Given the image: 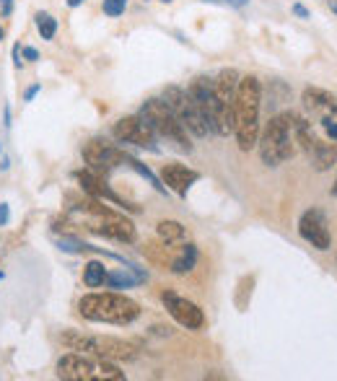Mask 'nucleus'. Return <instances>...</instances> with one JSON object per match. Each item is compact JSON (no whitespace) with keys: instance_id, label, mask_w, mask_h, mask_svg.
<instances>
[{"instance_id":"f257e3e1","label":"nucleus","mask_w":337,"mask_h":381,"mask_svg":"<svg viewBox=\"0 0 337 381\" xmlns=\"http://www.w3.org/2000/svg\"><path fill=\"white\" fill-rule=\"evenodd\" d=\"M260 104H262V86L255 75L239 78L237 99H234V135L239 151H252L260 140Z\"/></svg>"},{"instance_id":"f03ea898","label":"nucleus","mask_w":337,"mask_h":381,"mask_svg":"<svg viewBox=\"0 0 337 381\" xmlns=\"http://www.w3.org/2000/svg\"><path fill=\"white\" fill-rule=\"evenodd\" d=\"M78 314L99 324H133L140 317V306L119 293H89L78 301Z\"/></svg>"},{"instance_id":"7ed1b4c3","label":"nucleus","mask_w":337,"mask_h":381,"mask_svg":"<svg viewBox=\"0 0 337 381\" xmlns=\"http://www.w3.org/2000/svg\"><path fill=\"white\" fill-rule=\"evenodd\" d=\"M257 145H260L262 163H267V166H280L283 161L293 158V156H296V143H293V112H280V114L270 117V122L264 125Z\"/></svg>"},{"instance_id":"20e7f679","label":"nucleus","mask_w":337,"mask_h":381,"mask_svg":"<svg viewBox=\"0 0 337 381\" xmlns=\"http://www.w3.org/2000/svg\"><path fill=\"white\" fill-rule=\"evenodd\" d=\"M57 376L65 381H122L125 371L99 355H83V353H68L57 361Z\"/></svg>"},{"instance_id":"39448f33","label":"nucleus","mask_w":337,"mask_h":381,"mask_svg":"<svg viewBox=\"0 0 337 381\" xmlns=\"http://www.w3.org/2000/svg\"><path fill=\"white\" fill-rule=\"evenodd\" d=\"M68 350H83V353L99 355L107 361H133L137 355V345L119 340V337H101V335H83L75 329H68L60 335Z\"/></svg>"},{"instance_id":"423d86ee","label":"nucleus","mask_w":337,"mask_h":381,"mask_svg":"<svg viewBox=\"0 0 337 381\" xmlns=\"http://www.w3.org/2000/svg\"><path fill=\"white\" fill-rule=\"evenodd\" d=\"M86 210H89V221H86V226L89 231L99 236H107V239H114L119 244H133L135 241V226H133V221L125 216H119L114 210H110L107 205H101V200H91V202H86Z\"/></svg>"},{"instance_id":"0eeeda50","label":"nucleus","mask_w":337,"mask_h":381,"mask_svg":"<svg viewBox=\"0 0 337 381\" xmlns=\"http://www.w3.org/2000/svg\"><path fill=\"white\" fill-rule=\"evenodd\" d=\"M140 114L148 119V125L153 127V133L158 137L172 140L179 151H187V154L192 151L190 140H187V130H184V125L177 119V114H174L172 109L166 107L164 99H148L140 107Z\"/></svg>"},{"instance_id":"6e6552de","label":"nucleus","mask_w":337,"mask_h":381,"mask_svg":"<svg viewBox=\"0 0 337 381\" xmlns=\"http://www.w3.org/2000/svg\"><path fill=\"white\" fill-rule=\"evenodd\" d=\"M239 75L234 68H223V70L213 78V89H216V99H218V114L213 122V133L226 137L234 133V99H237Z\"/></svg>"},{"instance_id":"1a4fd4ad","label":"nucleus","mask_w":337,"mask_h":381,"mask_svg":"<svg viewBox=\"0 0 337 381\" xmlns=\"http://www.w3.org/2000/svg\"><path fill=\"white\" fill-rule=\"evenodd\" d=\"M164 101H166V107L177 114V119L182 122L187 133H192L195 137L210 135L208 122H205V117L200 114L197 104L192 101L190 91L179 89V86H166V89H164Z\"/></svg>"},{"instance_id":"9d476101","label":"nucleus","mask_w":337,"mask_h":381,"mask_svg":"<svg viewBox=\"0 0 337 381\" xmlns=\"http://www.w3.org/2000/svg\"><path fill=\"white\" fill-rule=\"evenodd\" d=\"M114 137L119 143H130V145H137V148H148L158 154V145H156V133L153 127L148 125V119L143 114H133V117H122L114 122Z\"/></svg>"},{"instance_id":"9b49d317","label":"nucleus","mask_w":337,"mask_h":381,"mask_svg":"<svg viewBox=\"0 0 337 381\" xmlns=\"http://www.w3.org/2000/svg\"><path fill=\"white\" fill-rule=\"evenodd\" d=\"M164 301L166 311L172 314V319L177 324L187 327V329H200L205 324V314H202V308L190 299H182V296H177L174 290H164Z\"/></svg>"},{"instance_id":"f8f14e48","label":"nucleus","mask_w":337,"mask_h":381,"mask_svg":"<svg viewBox=\"0 0 337 381\" xmlns=\"http://www.w3.org/2000/svg\"><path fill=\"white\" fill-rule=\"evenodd\" d=\"M83 161L91 166L93 172H110L119 163H125V151H119L114 145H110L107 140L93 137L83 145Z\"/></svg>"},{"instance_id":"ddd939ff","label":"nucleus","mask_w":337,"mask_h":381,"mask_svg":"<svg viewBox=\"0 0 337 381\" xmlns=\"http://www.w3.org/2000/svg\"><path fill=\"white\" fill-rule=\"evenodd\" d=\"M299 234L304 241H309L311 246H317L319 252L329 249V231H327V218L317 208L306 210L299 218Z\"/></svg>"},{"instance_id":"4468645a","label":"nucleus","mask_w":337,"mask_h":381,"mask_svg":"<svg viewBox=\"0 0 337 381\" xmlns=\"http://www.w3.org/2000/svg\"><path fill=\"white\" fill-rule=\"evenodd\" d=\"M190 96L192 101L197 104V109H200V114L205 117V122H208L210 133H213V122H216V114H218V99H216V89H213V78H205V75H200V78H195V81L190 83Z\"/></svg>"},{"instance_id":"2eb2a0df","label":"nucleus","mask_w":337,"mask_h":381,"mask_svg":"<svg viewBox=\"0 0 337 381\" xmlns=\"http://www.w3.org/2000/svg\"><path fill=\"white\" fill-rule=\"evenodd\" d=\"M75 181L83 187V192H89L93 200H110L112 205H117V208L122 210H130V213H137V205H130L128 200H122L119 195H114V192L104 184V181L96 177V174L91 172H75Z\"/></svg>"},{"instance_id":"dca6fc26","label":"nucleus","mask_w":337,"mask_h":381,"mask_svg":"<svg viewBox=\"0 0 337 381\" xmlns=\"http://www.w3.org/2000/svg\"><path fill=\"white\" fill-rule=\"evenodd\" d=\"M200 179V174L184 166V163H164V172H161V181H164L169 190H174L179 197H187V192L195 181Z\"/></svg>"},{"instance_id":"f3484780","label":"nucleus","mask_w":337,"mask_h":381,"mask_svg":"<svg viewBox=\"0 0 337 381\" xmlns=\"http://www.w3.org/2000/svg\"><path fill=\"white\" fill-rule=\"evenodd\" d=\"M304 107L319 119H337V96L324 89H304Z\"/></svg>"},{"instance_id":"a211bd4d","label":"nucleus","mask_w":337,"mask_h":381,"mask_svg":"<svg viewBox=\"0 0 337 381\" xmlns=\"http://www.w3.org/2000/svg\"><path fill=\"white\" fill-rule=\"evenodd\" d=\"M309 156L314 158V169H317V172H327V169H332L337 161V145L317 140L314 148L309 151Z\"/></svg>"},{"instance_id":"6ab92c4d","label":"nucleus","mask_w":337,"mask_h":381,"mask_svg":"<svg viewBox=\"0 0 337 381\" xmlns=\"http://www.w3.org/2000/svg\"><path fill=\"white\" fill-rule=\"evenodd\" d=\"M195 264H197V246H195V244H184L179 252L174 254V260H172V264H169V270H172L174 275H184V272H190Z\"/></svg>"},{"instance_id":"aec40b11","label":"nucleus","mask_w":337,"mask_h":381,"mask_svg":"<svg viewBox=\"0 0 337 381\" xmlns=\"http://www.w3.org/2000/svg\"><path fill=\"white\" fill-rule=\"evenodd\" d=\"M293 143H296V148L306 151V154H309L311 148H314V143H317V137L311 133V125L304 117H299V114H293Z\"/></svg>"},{"instance_id":"412c9836","label":"nucleus","mask_w":337,"mask_h":381,"mask_svg":"<svg viewBox=\"0 0 337 381\" xmlns=\"http://www.w3.org/2000/svg\"><path fill=\"white\" fill-rule=\"evenodd\" d=\"M156 234H158V239L166 241V244H182L184 241V226L179 221H158Z\"/></svg>"},{"instance_id":"4be33fe9","label":"nucleus","mask_w":337,"mask_h":381,"mask_svg":"<svg viewBox=\"0 0 337 381\" xmlns=\"http://www.w3.org/2000/svg\"><path fill=\"white\" fill-rule=\"evenodd\" d=\"M146 257L151 260L153 264H164V267H169L174 260V246L172 244H166V241H161V244H146Z\"/></svg>"},{"instance_id":"5701e85b","label":"nucleus","mask_w":337,"mask_h":381,"mask_svg":"<svg viewBox=\"0 0 337 381\" xmlns=\"http://www.w3.org/2000/svg\"><path fill=\"white\" fill-rule=\"evenodd\" d=\"M104 281H107V267H104V262L91 260V262L83 267V283H86L89 288H99V285H104Z\"/></svg>"},{"instance_id":"b1692460","label":"nucleus","mask_w":337,"mask_h":381,"mask_svg":"<svg viewBox=\"0 0 337 381\" xmlns=\"http://www.w3.org/2000/svg\"><path fill=\"white\" fill-rule=\"evenodd\" d=\"M125 163H128V166H133V169H135L137 174H140V177H143V179H148L151 181V184H153L156 190L158 192H166V187L164 184H161V181H158V177H156L153 172H151V169H148V166H143V163L137 161V158H133V156H128L125 154Z\"/></svg>"},{"instance_id":"393cba45","label":"nucleus","mask_w":337,"mask_h":381,"mask_svg":"<svg viewBox=\"0 0 337 381\" xmlns=\"http://www.w3.org/2000/svg\"><path fill=\"white\" fill-rule=\"evenodd\" d=\"M37 31L42 34V39H55L57 21L50 13H37Z\"/></svg>"},{"instance_id":"a878e982","label":"nucleus","mask_w":337,"mask_h":381,"mask_svg":"<svg viewBox=\"0 0 337 381\" xmlns=\"http://www.w3.org/2000/svg\"><path fill=\"white\" fill-rule=\"evenodd\" d=\"M104 13L110 18H117V16H122L125 13V8H128V0H104Z\"/></svg>"},{"instance_id":"bb28decb","label":"nucleus","mask_w":337,"mask_h":381,"mask_svg":"<svg viewBox=\"0 0 337 381\" xmlns=\"http://www.w3.org/2000/svg\"><path fill=\"white\" fill-rule=\"evenodd\" d=\"M322 127H324L327 137H332V143H335L337 140V119H322Z\"/></svg>"},{"instance_id":"cd10ccee","label":"nucleus","mask_w":337,"mask_h":381,"mask_svg":"<svg viewBox=\"0 0 337 381\" xmlns=\"http://www.w3.org/2000/svg\"><path fill=\"white\" fill-rule=\"evenodd\" d=\"M21 54L27 57L29 63H37V60H39V52L34 50V47H21Z\"/></svg>"},{"instance_id":"c85d7f7f","label":"nucleus","mask_w":337,"mask_h":381,"mask_svg":"<svg viewBox=\"0 0 337 381\" xmlns=\"http://www.w3.org/2000/svg\"><path fill=\"white\" fill-rule=\"evenodd\" d=\"M13 13V0H0V16L8 18Z\"/></svg>"},{"instance_id":"c756f323","label":"nucleus","mask_w":337,"mask_h":381,"mask_svg":"<svg viewBox=\"0 0 337 381\" xmlns=\"http://www.w3.org/2000/svg\"><path fill=\"white\" fill-rule=\"evenodd\" d=\"M10 221V210H8V205L6 202H0V226H6Z\"/></svg>"},{"instance_id":"7c9ffc66","label":"nucleus","mask_w":337,"mask_h":381,"mask_svg":"<svg viewBox=\"0 0 337 381\" xmlns=\"http://www.w3.org/2000/svg\"><path fill=\"white\" fill-rule=\"evenodd\" d=\"M39 91H42V86H39V83H34V86H29L27 94H24V101H31V99H34V96L39 94Z\"/></svg>"},{"instance_id":"2f4dec72","label":"nucleus","mask_w":337,"mask_h":381,"mask_svg":"<svg viewBox=\"0 0 337 381\" xmlns=\"http://www.w3.org/2000/svg\"><path fill=\"white\" fill-rule=\"evenodd\" d=\"M293 13H296V16H299V18H309V10L304 8L301 3H296V6H293Z\"/></svg>"},{"instance_id":"473e14b6","label":"nucleus","mask_w":337,"mask_h":381,"mask_svg":"<svg viewBox=\"0 0 337 381\" xmlns=\"http://www.w3.org/2000/svg\"><path fill=\"white\" fill-rule=\"evenodd\" d=\"M13 60H16V68H21V45L13 47Z\"/></svg>"},{"instance_id":"72a5a7b5","label":"nucleus","mask_w":337,"mask_h":381,"mask_svg":"<svg viewBox=\"0 0 337 381\" xmlns=\"http://www.w3.org/2000/svg\"><path fill=\"white\" fill-rule=\"evenodd\" d=\"M226 3H228V6H234V8H244L249 0H226Z\"/></svg>"},{"instance_id":"f704fd0d","label":"nucleus","mask_w":337,"mask_h":381,"mask_svg":"<svg viewBox=\"0 0 337 381\" xmlns=\"http://www.w3.org/2000/svg\"><path fill=\"white\" fill-rule=\"evenodd\" d=\"M81 3H86V0H68V6H70V8H78Z\"/></svg>"},{"instance_id":"c9c22d12","label":"nucleus","mask_w":337,"mask_h":381,"mask_svg":"<svg viewBox=\"0 0 337 381\" xmlns=\"http://www.w3.org/2000/svg\"><path fill=\"white\" fill-rule=\"evenodd\" d=\"M332 195L337 197V179H335V184H332Z\"/></svg>"},{"instance_id":"e433bc0d","label":"nucleus","mask_w":337,"mask_h":381,"mask_svg":"<svg viewBox=\"0 0 337 381\" xmlns=\"http://www.w3.org/2000/svg\"><path fill=\"white\" fill-rule=\"evenodd\" d=\"M3 36H6V31H3V29H0V42H3Z\"/></svg>"},{"instance_id":"4c0bfd02","label":"nucleus","mask_w":337,"mask_h":381,"mask_svg":"<svg viewBox=\"0 0 337 381\" xmlns=\"http://www.w3.org/2000/svg\"><path fill=\"white\" fill-rule=\"evenodd\" d=\"M161 3H174V0H161Z\"/></svg>"},{"instance_id":"58836bf2","label":"nucleus","mask_w":337,"mask_h":381,"mask_svg":"<svg viewBox=\"0 0 337 381\" xmlns=\"http://www.w3.org/2000/svg\"><path fill=\"white\" fill-rule=\"evenodd\" d=\"M0 156H3V148H0Z\"/></svg>"}]
</instances>
